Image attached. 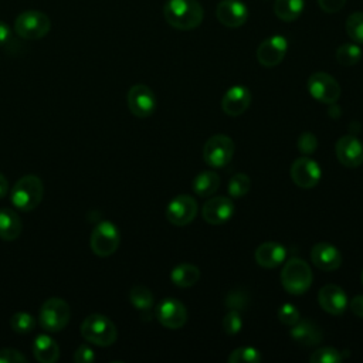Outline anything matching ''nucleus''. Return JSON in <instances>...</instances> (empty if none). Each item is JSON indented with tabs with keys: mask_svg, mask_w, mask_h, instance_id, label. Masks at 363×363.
<instances>
[{
	"mask_svg": "<svg viewBox=\"0 0 363 363\" xmlns=\"http://www.w3.org/2000/svg\"><path fill=\"white\" fill-rule=\"evenodd\" d=\"M291 337L302 346H315L319 345L323 339L322 328L309 319H299L289 332Z\"/></svg>",
	"mask_w": 363,
	"mask_h": 363,
	"instance_id": "obj_21",
	"label": "nucleus"
},
{
	"mask_svg": "<svg viewBox=\"0 0 363 363\" xmlns=\"http://www.w3.org/2000/svg\"><path fill=\"white\" fill-rule=\"evenodd\" d=\"M234 214V204L231 199L225 196H216L203 204L201 216L213 225H220L228 221Z\"/></svg>",
	"mask_w": 363,
	"mask_h": 363,
	"instance_id": "obj_16",
	"label": "nucleus"
},
{
	"mask_svg": "<svg viewBox=\"0 0 363 363\" xmlns=\"http://www.w3.org/2000/svg\"><path fill=\"white\" fill-rule=\"evenodd\" d=\"M197 216V201L189 194H179L166 207V218L176 227L191 223Z\"/></svg>",
	"mask_w": 363,
	"mask_h": 363,
	"instance_id": "obj_10",
	"label": "nucleus"
},
{
	"mask_svg": "<svg viewBox=\"0 0 363 363\" xmlns=\"http://www.w3.org/2000/svg\"><path fill=\"white\" fill-rule=\"evenodd\" d=\"M74 360L77 363H91L95 360V352L88 345H79L74 352Z\"/></svg>",
	"mask_w": 363,
	"mask_h": 363,
	"instance_id": "obj_40",
	"label": "nucleus"
},
{
	"mask_svg": "<svg viewBox=\"0 0 363 363\" xmlns=\"http://www.w3.org/2000/svg\"><path fill=\"white\" fill-rule=\"evenodd\" d=\"M305 0H275L274 13L282 21H295L303 11Z\"/></svg>",
	"mask_w": 363,
	"mask_h": 363,
	"instance_id": "obj_27",
	"label": "nucleus"
},
{
	"mask_svg": "<svg viewBox=\"0 0 363 363\" xmlns=\"http://www.w3.org/2000/svg\"><path fill=\"white\" fill-rule=\"evenodd\" d=\"M128 108L138 118H147L156 109V96L145 84H136L128 91Z\"/></svg>",
	"mask_w": 363,
	"mask_h": 363,
	"instance_id": "obj_11",
	"label": "nucleus"
},
{
	"mask_svg": "<svg viewBox=\"0 0 363 363\" xmlns=\"http://www.w3.org/2000/svg\"><path fill=\"white\" fill-rule=\"evenodd\" d=\"M121 244V233L111 221H99L91 231L89 247L98 257L112 255Z\"/></svg>",
	"mask_w": 363,
	"mask_h": 363,
	"instance_id": "obj_7",
	"label": "nucleus"
},
{
	"mask_svg": "<svg viewBox=\"0 0 363 363\" xmlns=\"http://www.w3.org/2000/svg\"><path fill=\"white\" fill-rule=\"evenodd\" d=\"M164 20L177 30H193L203 21L204 11L197 0H167L163 6Z\"/></svg>",
	"mask_w": 363,
	"mask_h": 363,
	"instance_id": "obj_1",
	"label": "nucleus"
},
{
	"mask_svg": "<svg viewBox=\"0 0 363 363\" xmlns=\"http://www.w3.org/2000/svg\"><path fill=\"white\" fill-rule=\"evenodd\" d=\"M308 92L318 102L335 104L340 96V85L328 72H313L308 78Z\"/></svg>",
	"mask_w": 363,
	"mask_h": 363,
	"instance_id": "obj_9",
	"label": "nucleus"
},
{
	"mask_svg": "<svg viewBox=\"0 0 363 363\" xmlns=\"http://www.w3.org/2000/svg\"><path fill=\"white\" fill-rule=\"evenodd\" d=\"M298 150L303 155H312L318 147V139L312 132H303L298 136L296 140Z\"/></svg>",
	"mask_w": 363,
	"mask_h": 363,
	"instance_id": "obj_38",
	"label": "nucleus"
},
{
	"mask_svg": "<svg viewBox=\"0 0 363 363\" xmlns=\"http://www.w3.org/2000/svg\"><path fill=\"white\" fill-rule=\"evenodd\" d=\"M347 354H345L343 352L330 347V346H325V347H319L316 349L311 356H309V362L311 363H340Z\"/></svg>",
	"mask_w": 363,
	"mask_h": 363,
	"instance_id": "obj_31",
	"label": "nucleus"
},
{
	"mask_svg": "<svg viewBox=\"0 0 363 363\" xmlns=\"http://www.w3.org/2000/svg\"><path fill=\"white\" fill-rule=\"evenodd\" d=\"M156 318L167 329H180L187 322V309L179 299L164 298L156 306Z\"/></svg>",
	"mask_w": 363,
	"mask_h": 363,
	"instance_id": "obj_13",
	"label": "nucleus"
},
{
	"mask_svg": "<svg viewBox=\"0 0 363 363\" xmlns=\"http://www.w3.org/2000/svg\"><path fill=\"white\" fill-rule=\"evenodd\" d=\"M129 301L135 309L140 311L142 313H146L153 306V294L147 286L138 284L132 286V289L129 291Z\"/></svg>",
	"mask_w": 363,
	"mask_h": 363,
	"instance_id": "obj_28",
	"label": "nucleus"
},
{
	"mask_svg": "<svg viewBox=\"0 0 363 363\" xmlns=\"http://www.w3.org/2000/svg\"><path fill=\"white\" fill-rule=\"evenodd\" d=\"M318 302L320 308L330 315H342L349 305L346 292L335 284L323 285L319 289Z\"/></svg>",
	"mask_w": 363,
	"mask_h": 363,
	"instance_id": "obj_19",
	"label": "nucleus"
},
{
	"mask_svg": "<svg viewBox=\"0 0 363 363\" xmlns=\"http://www.w3.org/2000/svg\"><path fill=\"white\" fill-rule=\"evenodd\" d=\"M223 329L227 335H237L242 328V319L238 311L230 309L221 320Z\"/></svg>",
	"mask_w": 363,
	"mask_h": 363,
	"instance_id": "obj_36",
	"label": "nucleus"
},
{
	"mask_svg": "<svg viewBox=\"0 0 363 363\" xmlns=\"http://www.w3.org/2000/svg\"><path fill=\"white\" fill-rule=\"evenodd\" d=\"M216 16L223 26L228 28H237L247 21L248 10L245 3L240 0H221L217 4Z\"/></svg>",
	"mask_w": 363,
	"mask_h": 363,
	"instance_id": "obj_17",
	"label": "nucleus"
},
{
	"mask_svg": "<svg viewBox=\"0 0 363 363\" xmlns=\"http://www.w3.org/2000/svg\"><path fill=\"white\" fill-rule=\"evenodd\" d=\"M251 189V180L245 173H235L227 186L228 194L234 199H240L242 196H245Z\"/></svg>",
	"mask_w": 363,
	"mask_h": 363,
	"instance_id": "obj_33",
	"label": "nucleus"
},
{
	"mask_svg": "<svg viewBox=\"0 0 363 363\" xmlns=\"http://www.w3.org/2000/svg\"><path fill=\"white\" fill-rule=\"evenodd\" d=\"M254 258L255 262L264 268H275L285 261L286 250L284 245L275 241H267L257 247Z\"/></svg>",
	"mask_w": 363,
	"mask_h": 363,
	"instance_id": "obj_22",
	"label": "nucleus"
},
{
	"mask_svg": "<svg viewBox=\"0 0 363 363\" xmlns=\"http://www.w3.org/2000/svg\"><path fill=\"white\" fill-rule=\"evenodd\" d=\"M33 353L40 363H54L60 359V346L51 336L43 333L33 342Z\"/></svg>",
	"mask_w": 363,
	"mask_h": 363,
	"instance_id": "obj_23",
	"label": "nucleus"
},
{
	"mask_svg": "<svg viewBox=\"0 0 363 363\" xmlns=\"http://www.w3.org/2000/svg\"><path fill=\"white\" fill-rule=\"evenodd\" d=\"M69 306L68 303L57 296H52L47 299L40 309L38 320L40 326L45 332H61L69 322Z\"/></svg>",
	"mask_w": 363,
	"mask_h": 363,
	"instance_id": "obj_6",
	"label": "nucleus"
},
{
	"mask_svg": "<svg viewBox=\"0 0 363 363\" xmlns=\"http://www.w3.org/2000/svg\"><path fill=\"white\" fill-rule=\"evenodd\" d=\"M234 155V142L227 135H213L207 139L203 147L204 162L213 167L220 169L230 163Z\"/></svg>",
	"mask_w": 363,
	"mask_h": 363,
	"instance_id": "obj_8",
	"label": "nucleus"
},
{
	"mask_svg": "<svg viewBox=\"0 0 363 363\" xmlns=\"http://www.w3.org/2000/svg\"><path fill=\"white\" fill-rule=\"evenodd\" d=\"M288 51V41L284 35L275 34L265 38L257 48V60L261 65L272 68L278 65Z\"/></svg>",
	"mask_w": 363,
	"mask_h": 363,
	"instance_id": "obj_14",
	"label": "nucleus"
},
{
	"mask_svg": "<svg viewBox=\"0 0 363 363\" xmlns=\"http://www.w3.org/2000/svg\"><path fill=\"white\" fill-rule=\"evenodd\" d=\"M170 279L179 288H189L200 279V269L193 264H179L172 269Z\"/></svg>",
	"mask_w": 363,
	"mask_h": 363,
	"instance_id": "obj_26",
	"label": "nucleus"
},
{
	"mask_svg": "<svg viewBox=\"0 0 363 363\" xmlns=\"http://www.w3.org/2000/svg\"><path fill=\"white\" fill-rule=\"evenodd\" d=\"M362 282H363V271H362Z\"/></svg>",
	"mask_w": 363,
	"mask_h": 363,
	"instance_id": "obj_45",
	"label": "nucleus"
},
{
	"mask_svg": "<svg viewBox=\"0 0 363 363\" xmlns=\"http://www.w3.org/2000/svg\"><path fill=\"white\" fill-rule=\"evenodd\" d=\"M50 28L48 16L38 10H26L14 20V31L24 40H40L48 34Z\"/></svg>",
	"mask_w": 363,
	"mask_h": 363,
	"instance_id": "obj_5",
	"label": "nucleus"
},
{
	"mask_svg": "<svg viewBox=\"0 0 363 363\" xmlns=\"http://www.w3.org/2000/svg\"><path fill=\"white\" fill-rule=\"evenodd\" d=\"M312 271L306 261L289 258L281 271V284L291 295H303L312 285Z\"/></svg>",
	"mask_w": 363,
	"mask_h": 363,
	"instance_id": "obj_4",
	"label": "nucleus"
},
{
	"mask_svg": "<svg viewBox=\"0 0 363 363\" xmlns=\"http://www.w3.org/2000/svg\"><path fill=\"white\" fill-rule=\"evenodd\" d=\"M81 336L91 345L106 347L116 342L118 332L115 323L102 313H92L81 323Z\"/></svg>",
	"mask_w": 363,
	"mask_h": 363,
	"instance_id": "obj_3",
	"label": "nucleus"
},
{
	"mask_svg": "<svg viewBox=\"0 0 363 363\" xmlns=\"http://www.w3.org/2000/svg\"><path fill=\"white\" fill-rule=\"evenodd\" d=\"M346 34L356 44H363V11L352 13L345 23Z\"/></svg>",
	"mask_w": 363,
	"mask_h": 363,
	"instance_id": "obj_32",
	"label": "nucleus"
},
{
	"mask_svg": "<svg viewBox=\"0 0 363 363\" xmlns=\"http://www.w3.org/2000/svg\"><path fill=\"white\" fill-rule=\"evenodd\" d=\"M9 193V182L4 174L0 173V199H3Z\"/></svg>",
	"mask_w": 363,
	"mask_h": 363,
	"instance_id": "obj_44",
	"label": "nucleus"
},
{
	"mask_svg": "<svg viewBox=\"0 0 363 363\" xmlns=\"http://www.w3.org/2000/svg\"><path fill=\"white\" fill-rule=\"evenodd\" d=\"M312 264L322 271H335L342 265V254L329 242H318L311 250Z\"/></svg>",
	"mask_w": 363,
	"mask_h": 363,
	"instance_id": "obj_20",
	"label": "nucleus"
},
{
	"mask_svg": "<svg viewBox=\"0 0 363 363\" xmlns=\"http://www.w3.org/2000/svg\"><path fill=\"white\" fill-rule=\"evenodd\" d=\"M220 187V176L213 170L200 172L193 180V191L200 197H208Z\"/></svg>",
	"mask_w": 363,
	"mask_h": 363,
	"instance_id": "obj_25",
	"label": "nucleus"
},
{
	"mask_svg": "<svg viewBox=\"0 0 363 363\" xmlns=\"http://www.w3.org/2000/svg\"><path fill=\"white\" fill-rule=\"evenodd\" d=\"M337 160L349 169L359 167L363 163V143L354 135H343L335 146Z\"/></svg>",
	"mask_w": 363,
	"mask_h": 363,
	"instance_id": "obj_15",
	"label": "nucleus"
},
{
	"mask_svg": "<svg viewBox=\"0 0 363 363\" xmlns=\"http://www.w3.org/2000/svg\"><path fill=\"white\" fill-rule=\"evenodd\" d=\"M10 326L16 333H30L35 326V319L28 312H17L10 319Z\"/></svg>",
	"mask_w": 363,
	"mask_h": 363,
	"instance_id": "obj_35",
	"label": "nucleus"
},
{
	"mask_svg": "<svg viewBox=\"0 0 363 363\" xmlns=\"http://www.w3.org/2000/svg\"><path fill=\"white\" fill-rule=\"evenodd\" d=\"M322 177V170L318 162L308 156H302L294 160L291 166V179L292 182L302 189L315 187Z\"/></svg>",
	"mask_w": 363,
	"mask_h": 363,
	"instance_id": "obj_12",
	"label": "nucleus"
},
{
	"mask_svg": "<svg viewBox=\"0 0 363 363\" xmlns=\"http://www.w3.org/2000/svg\"><path fill=\"white\" fill-rule=\"evenodd\" d=\"M11 40V28L4 21H0V47L9 44Z\"/></svg>",
	"mask_w": 363,
	"mask_h": 363,
	"instance_id": "obj_43",
	"label": "nucleus"
},
{
	"mask_svg": "<svg viewBox=\"0 0 363 363\" xmlns=\"http://www.w3.org/2000/svg\"><path fill=\"white\" fill-rule=\"evenodd\" d=\"M251 104V92L244 85H234L221 98V109L228 116H240Z\"/></svg>",
	"mask_w": 363,
	"mask_h": 363,
	"instance_id": "obj_18",
	"label": "nucleus"
},
{
	"mask_svg": "<svg viewBox=\"0 0 363 363\" xmlns=\"http://www.w3.org/2000/svg\"><path fill=\"white\" fill-rule=\"evenodd\" d=\"M336 61L343 67L356 65L362 60V48L356 43H346L337 47Z\"/></svg>",
	"mask_w": 363,
	"mask_h": 363,
	"instance_id": "obj_29",
	"label": "nucleus"
},
{
	"mask_svg": "<svg viewBox=\"0 0 363 363\" xmlns=\"http://www.w3.org/2000/svg\"><path fill=\"white\" fill-rule=\"evenodd\" d=\"M23 223L20 216L11 208H0V238L4 241H14L20 237Z\"/></svg>",
	"mask_w": 363,
	"mask_h": 363,
	"instance_id": "obj_24",
	"label": "nucleus"
},
{
	"mask_svg": "<svg viewBox=\"0 0 363 363\" xmlns=\"http://www.w3.org/2000/svg\"><path fill=\"white\" fill-rule=\"evenodd\" d=\"M277 315H278L279 322L286 325V326H292V325H295L301 319L299 311L292 303L281 305L278 312H277Z\"/></svg>",
	"mask_w": 363,
	"mask_h": 363,
	"instance_id": "obj_37",
	"label": "nucleus"
},
{
	"mask_svg": "<svg viewBox=\"0 0 363 363\" xmlns=\"http://www.w3.org/2000/svg\"><path fill=\"white\" fill-rule=\"evenodd\" d=\"M227 360L228 363H259L262 356L259 350L252 346H240L230 353Z\"/></svg>",
	"mask_w": 363,
	"mask_h": 363,
	"instance_id": "obj_30",
	"label": "nucleus"
},
{
	"mask_svg": "<svg viewBox=\"0 0 363 363\" xmlns=\"http://www.w3.org/2000/svg\"><path fill=\"white\" fill-rule=\"evenodd\" d=\"M349 308H350V311L353 312L354 316L363 319V295H356V296L350 301Z\"/></svg>",
	"mask_w": 363,
	"mask_h": 363,
	"instance_id": "obj_42",
	"label": "nucleus"
},
{
	"mask_svg": "<svg viewBox=\"0 0 363 363\" xmlns=\"http://www.w3.org/2000/svg\"><path fill=\"white\" fill-rule=\"evenodd\" d=\"M27 363L28 359L16 349H0V363Z\"/></svg>",
	"mask_w": 363,
	"mask_h": 363,
	"instance_id": "obj_39",
	"label": "nucleus"
},
{
	"mask_svg": "<svg viewBox=\"0 0 363 363\" xmlns=\"http://www.w3.org/2000/svg\"><path fill=\"white\" fill-rule=\"evenodd\" d=\"M225 306L233 311H245L250 305V295L244 288H234L225 296Z\"/></svg>",
	"mask_w": 363,
	"mask_h": 363,
	"instance_id": "obj_34",
	"label": "nucleus"
},
{
	"mask_svg": "<svg viewBox=\"0 0 363 363\" xmlns=\"http://www.w3.org/2000/svg\"><path fill=\"white\" fill-rule=\"evenodd\" d=\"M44 196V184L35 174L20 177L11 187L10 200L21 211H31L38 207Z\"/></svg>",
	"mask_w": 363,
	"mask_h": 363,
	"instance_id": "obj_2",
	"label": "nucleus"
},
{
	"mask_svg": "<svg viewBox=\"0 0 363 363\" xmlns=\"http://www.w3.org/2000/svg\"><path fill=\"white\" fill-rule=\"evenodd\" d=\"M346 0H318L319 7L325 13H337L339 10L343 9Z\"/></svg>",
	"mask_w": 363,
	"mask_h": 363,
	"instance_id": "obj_41",
	"label": "nucleus"
}]
</instances>
